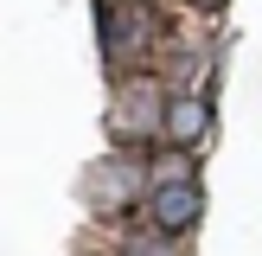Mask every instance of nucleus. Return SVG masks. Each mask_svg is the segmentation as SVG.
<instances>
[{"mask_svg": "<svg viewBox=\"0 0 262 256\" xmlns=\"http://www.w3.org/2000/svg\"><path fill=\"white\" fill-rule=\"evenodd\" d=\"M154 211H160V224H166V230H179L192 211H199V192H192V186H166L160 199H154Z\"/></svg>", "mask_w": 262, "mask_h": 256, "instance_id": "1", "label": "nucleus"}]
</instances>
